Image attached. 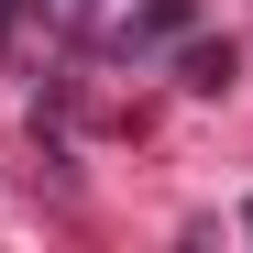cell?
I'll return each mask as SVG.
<instances>
[{"instance_id":"cell-1","label":"cell","mask_w":253,"mask_h":253,"mask_svg":"<svg viewBox=\"0 0 253 253\" xmlns=\"http://www.w3.org/2000/svg\"><path fill=\"white\" fill-rule=\"evenodd\" d=\"M165 33H187V0H143V22H132V44H165Z\"/></svg>"}]
</instances>
